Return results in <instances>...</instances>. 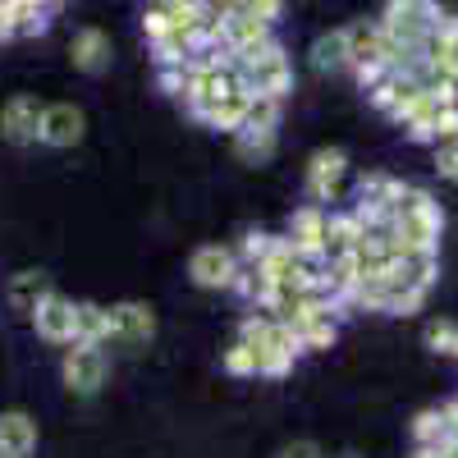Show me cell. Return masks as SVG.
I'll list each match as a JSON object with an SVG mask.
<instances>
[{
	"instance_id": "7c38bea8",
	"label": "cell",
	"mask_w": 458,
	"mask_h": 458,
	"mask_svg": "<svg viewBox=\"0 0 458 458\" xmlns=\"http://www.w3.org/2000/svg\"><path fill=\"white\" fill-rule=\"evenodd\" d=\"M47 293H55V284H51L47 271H14L10 284H5V302H10L14 312H23V317H32L37 302H42Z\"/></svg>"
},
{
	"instance_id": "277c9868",
	"label": "cell",
	"mask_w": 458,
	"mask_h": 458,
	"mask_svg": "<svg viewBox=\"0 0 458 458\" xmlns=\"http://www.w3.org/2000/svg\"><path fill=\"white\" fill-rule=\"evenodd\" d=\"M110 312V344H124V349H142V344L157 339V312H151V302H114Z\"/></svg>"
},
{
	"instance_id": "2e32d148",
	"label": "cell",
	"mask_w": 458,
	"mask_h": 458,
	"mask_svg": "<svg viewBox=\"0 0 458 458\" xmlns=\"http://www.w3.org/2000/svg\"><path fill=\"white\" fill-rule=\"evenodd\" d=\"M312 69L317 73H330V69H349V37H344V28L335 32H321L312 42Z\"/></svg>"
},
{
	"instance_id": "5bb4252c",
	"label": "cell",
	"mask_w": 458,
	"mask_h": 458,
	"mask_svg": "<svg viewBox=\"0 0 458 458\" xmlns=\"http://www.w3.org/2000/svg\"><path fill=\"white\" fill-rule=\"evenodd\" d=\"M276 142H280L276 129H239L234 133V157L248 161V165H266L276 157Z\"/></svg>"
},
{
	"instance_id": "4fadbf2b",
	"label": "cell",
	"mask_w": 458,
	"mask_h": 458,
	"mask_svg": "<svg viewBox=\"0 0 458 458\" xmlns=\"http://www.w3.org/2000/svg\"><path fill=\"white\" fill-rule=\"evenodd\" d=\"M248 106H252V92H243V88H234L229 97H220L211 110H202L198 120L202 124H211V129H220V133H229L234 138L239 129H243V120H248Z\"/></svg>"
},
{
	"instance_id": "484cf974",
	"label": "cell",
	"mask_w": 458,
	"mask_h": 458,
	"mask_svg": "<svg viewBox=\"0 0 458 458\" xmlns=\"http://www.w3.org/2000/svg\"><path fill=\"white\" fill-rule=\"evenodd\" d=\"M339 458H358V454H339Z\"/></svg>"
},
{
	"instance_id": "e0dca14e",
	"label": "cell",
	"mask_w": 458,
	"mask_h": 458,
	"mask_svg": "<svg viewBox=\"0 0 458 458\" xmlns=\"http://www.w3.org/2000/svg\"><path fill=\"white\" fill-rule=\"evenodd\" d=\"M449 417L445 408H427V412H417V422H412V445H422V449H436V445H449Z\"/></svg>"
},
{
	"instance_id": "7a4b0ae2",
	"label": "cell",
	"mask_w": 458,
	"mask_h": 458,
	"mask_svg": "<svg viewBox=\"0 0 458 458\" xmlns=\"http://www.w3.org/2000/svg\"><path fill=\"white\" fill-rule=\"evenodd\" d=\"M60 380H64V390H69V394L92 399V394L106 386V380H110V353H106V344H83V339L64 344Z\"/></svg>"
},
{
	"instance_id": "8fae6325",
	"label": "cell",
	"mask_w": 458,
	"mask_h": 458,
	"mask_svg": "<svg viewBox=\"0 0 458 458\" xmlns=\"http://www.w3.org/2000/svg\"><path fill=\"white\" fill-rule=\"evenodd\" d=\"M69 60L79 73H106L110 69V37L101 28H79L69 42Z\"/></svg>"
},
{
	"instance_id": "ffe728a7",
	"label": "cell",
	"mask_w": 458,
	"mask_h": 458,
	"mask_svg": "<svg viewBox=\"0 0 458 458\" xmlns=\"http://www.w3.org/2000/svg\"><path fill=\"white\" fill-rule=\"evenodd\" d=\"M412 142H445V138H458V106H445L431 124H422L417 133H408Z\"/></svg>"
},
{
	"instance_id": "8992f818",
	"label": "cell",
	"mask_w": 458,
	"mask_h": 458,
	"mask_svg": "<svg viewBox=\"0 0 458 458\" xmlns=\"http://www.w3.org/2000/svg\"><path fill=\"white\" fill-rule=\"evenodd\" d=\"M37 129H42V101L32 92H14L5 101V110H0V138L14 142V147H32Z\"/></svg>"
},
{
	"instance_id": "5b68a950",
	"label": "cell",
	"mask_w": 458,
	"mask_h": 458,
	"mask_svg": "<svg viewBox=\"0 0 458 458\" xmlns=\"http://www.w3.org/2000/svg\"><path fill=\"white\" fill-rule=\"evenodd\" d=\"M326 220H330V211L317 207V202L298 207L289 216V234L284 239H289L298 261H326Z\"/></svg>"
},
{
	"instance_id": "d4e9b609",
	"label": "cell",
	"mask_w": 458,
	"mask_h": 458,
	"mask_svg": "<svg viewBox=\"0 0 458 458\" xmlns=\"http://www.w3.org/2000/svg\"><path fill=\"white\" fill-rule=\"evenodd\" d=\"M0 42H10V28H5V19H0Z\"/></svg>"
},
{
	"instance_id": "52a82bcc",
	"label": "cell",
	"mask_w": 458,
	"mask_h": 458,
	"mask_svg": "<svg viewBox=\"0 0 458 458\" xmlns=\"http://www.w3.org/2000/svg\"><path fill=\"white\" fill-rule=\"evenodd\" d=\"M88 133V120H83V110L79 106H69V101H51L42 106V129H37V142H47V147H79Z\"/></svg>"
},
{
	"instance_id": "cb8c5ba5",
	"label": "cell",
	"mask_w": 458,
	"mask_h": 458,
	"mask_svg": "<svg viewBox=\"0 0 458 458\" xmlns=\"http://www.w3.org/2000/svg\"><path fill=\"white\" fill-rule=\"evenodd\" d=\"M276 458H326V454H321V445H312V440H293V445H284Z\"/></svg>"
},
{
	"instance_id": "3957f363",
	"label": "cell",
	"mask_w": 458,
	"mask_h": 458,
	"mask_svg": "<svg viewBox=\"0 0 458 458\" xmlns=\"http://www.w3.org/2000/svg\"><path fill=\"white\" fill-rule=\"evenodd\" d=\"M234 276H239V252L225 243H202L188 257V280L198 289H229Z\"/></svg>"
},
{
	"instance_id": "6da1fadb",
	"label": "cell",
	"mask_w": 458,
	"mask_h": 458,
	"mask_svg": "<svg viewBox=\"0 0 458 458\" xmlns=\"http://www.w3.org/2000/svg\"><path fill=\"white\" fill-rule=\"evenodd\" d=\"M390 225H394V252L399 257H417V252H436L440 248L445 216L431 202V193H422V188H403V198L390 211Z\"/></svg>"
},
{
	"instance_id": "603a6c76",
	"label": "cell",
	"mask_w": 458,
	"mask_h": 458,
	"mask_svg": "<svg viewBox=\"0 0 458 458\" xmlns=\"http://www.w3.org/2000/svg\"><path fill=\"white\" fill-rule=\"evenodd\" d=\"M431 165H436V174H440V179L458 183V138L436 142V157H431Z\"/></svg>"
},
{
	"instance_id": "ac0fdd59",
	"label": "cell",
	"mask_w": 458,
	"mask_h": 458,
	"mask_svg": "<svg viewBox=\"0 0 458 458\" xmlns=\"http://www.w3.org/2000/svg\"><path fill=\"white\" fill-rule=\"evenodd\" d=\"M422 339H427V349H431V353H449V358H454V349H458V321H449V317H431L427 330H422Z\"/></svg>"
},
{
	"instance_id": "9c48e42d",
	"label": "cell",
	"mask_w": 458,
	"mask_h": 458,
	"mask_svg": "<svg viewBox=\"0 0 458 458\" xmlns=\"http://www.w3.org/2000/svg\"><path fill=\"white\" fill-rule=\"evenodd\" d=\"M344 174H349V157H344L339 147H321L312 151V161H308V202H330L339 193V183Z\"/></svg>"
},
{
	"instance_id": "d6986e66",
	"label": "cell",
	"mask_w": 458,
	"mask_h": 458,
	"mask_svg": "<svg viewBox=\"0 0 458 458\" xmlns=\"http://www.w3.org/2000/svg\"><path fill=\"white\" fill-rule=\"evenodd\" d=\"M280 114H284V101L280 97H252L243 129H280Z\"/></svg>"
},
{
	"instance_id": "30bf717a",
	"label": "cell",
	"mask_w": 458,
	"mask_h": 458,
	"mask_svg": "<svg viewBox=\"0 0 458 458\" xmlns=\"http://www.w3.org/2000/svg\"><path fill=\"white\" fill-rule=\"evenodd\" d=\"M37 454V417L23 408L0 412V458H32Z\"/></svg>"
},
{
	"instance_id": "ba28073f",
	"label": "cell",
	"mask_w": 458,
	"mask_h": 458,
	"mask_svg": "<svg viewBox=\"0 0 458 458\" xmlns=\"http://www.w3.org/2000/svg\"><path fill=\"white\" fill-rule=\"evenodd\" d=\"M73 308L79 302L73 298H64V293H47L42 302H37V312L28 317L32 321V330H37V339H47V344H73Z\"/></svg>"
},
{
	"instance_id": "7402d4cb",
	"label": "cell",
	"mask_w": 458,
	"mask_h": 458,
	"mask_svg": "<svg viewBox=\"0 0 458 458\" xmlns=\"http://www.w3.org/2000/svg\"><path fill=\"white\" fill-rule=\"evenodd\" d=\"M271 243H276V234H261V229H248L243 243L234 248V252H239V266H257L266 252H271Z\"/></svg>"
},
{
	"instance_id": "4316f807",
	"label": "cell",
	"mask_w": 458,
	"mask_h": 458,
	"mask_svg": "<svg viewBox=\"0 0 458 458\" xmlns=\"http://www.w3.org/2000/svg\"><path fill=\"white\" fill-rule=\"evenodd\" d=\"M454 358H458V349H454Z\"/></svg>"
},
{
	"instance_id": "9a60e30c",
	"label": "cell",
	"mask_w": 458,
	"mask_h": 458,
	"mask_svg": "<svg viewBox=\"0 0 458 458\" xmlns=\"http://www.w3.org/2000/svg\"><path fill=\"white\" fill-rule=\"evenodd\" d=\"M73 339L110 344V312L101 308V302H79V308H73Z\"/></svg>"
},
{
	"instance_id": "44dd1931",
	"label": "cell",
	"mask_w": 458,
	"mask_h": 458,
	"mask_svg": "<svg viewBox=\"0 0 458 458\" xmlns=\"http://www.w3.org/2000/svg\"><path fill=\"white\" fill-rule=\"evenodd\" d=\"M225 371L229 376H257V358H252V344H243V339H234L225 349Z\"/></svg>"
}]
</instances>
